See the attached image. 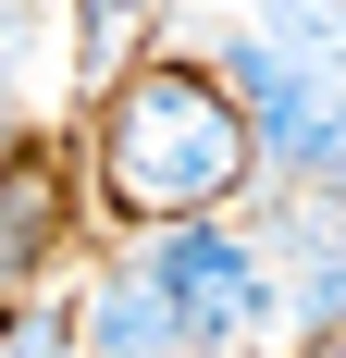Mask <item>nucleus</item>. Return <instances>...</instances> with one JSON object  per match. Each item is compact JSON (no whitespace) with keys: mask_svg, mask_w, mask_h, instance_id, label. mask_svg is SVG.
<instances>
[{"mask_svg":"<svg viewBox=\"0 0 346 358\" xmlns=\"http://www.w3.org/2000/svg\"><path fill=\"white\" fill-rule=\"evenodd\" d=\"M260 173V124L210 62H137L99 99V185L161 235V222H210Z\"/></svg>","mask_w":346,"mask_h":358,"instance_id":"obj_1","label":"nucleus"},{"mask_svg":"<svg viewBox=\"0 0 346 358\" xmlns=\"http://www.w3.org/2000/svg\"><path fill=\"white\" fill-rule=\"evenodd\" d=\"M137 272L198 322V346H260V334L284 322V272L260 235H235V222H161V235H137Z\"/></svg>","mask_w":346,"mask_h":358,"instance_id":"obj_2","label":"nucleus"},{"mask_svg":"<svg viewBox=\"0 0 346 358\" xmlns=\"http://www.w3.org/2000/svg\"><path fill=\"white\" fill-rule=\"evenodd\" d=\"M74 346H87V358H210V346H198V322H186V309L148 285L137 259H111L99 285H87V309H74Z\"/></svg>","mask_w":346,"mask_h":358,"instance_id":"obj_3","label":"nucleus"},{"mask_svg":"<svg viewBox=\"0 0 346 358\" xmlns=\"http://www.w3.org/2000/svg\"><path fill=\"white\" fill-rule=\"evenodd\" d=\"M284 322L310 334V346H321V334H346V222H321L310 248L284 259Z\"/></svg>","mask_w":346,"mask_h":358,"instance_id":"obj_4","label":"nucleus"},{"mask_svg":"<svg viewBox=\"0 0 346 358\" xmlns=\"http://www.w3.org/2000/svg\"><path fill=\"white\" fill-rule=\"evenodd\" d=\"M148 13H161V0H74V74H87V87H124Z\"/></svg>","mask_w":346,"mask_h":358,"instance_id":"obj_5","label":"nucleus"},{"mask_svg":"<svg viewBox=\"0 0 346 358\" xmlns=\"http://www.w3.org/2000/svg\"><path fill=\"white\" fill-rule=\"evenodd\" d=\"M260 37L297 50L310 74H346V0H260Z\"/></svg>","mask_w":346,"mask_h":358,"instance_id":"obj_6","label":"nucleus"},{"mask_svg":"<svg viewBox=\"0 0 346 358\" xmlns=\"http://www.w3.org/2000/svg\"><path fill=\"white\" fill-rule=\"evenodd\" d=\"M0 173H25V99H13V62H0Z\"/></svg>","mask_w":346,"mask_h":358,"instance_id":"obj_7","label":"nucleus"},{"mask_svg":"<svg viewBox=\"0 0 346 358\" xmlns=\"http://www.w3.org/2000/svg\"><path fill=\"white\" fill-rule=\"evenodd\" d=\"M13 50H25V0H0V62H13Z\"/></svg>","mask_w":346,"mask_h":358,"instance_id":"obj_8","label":"nucleus"},{"mask_svg":"<svg viewBox=\"0 0 346 358\" xmlns=\"http://www.w3.org/2000/svg\"><path fill=\"white\" fill-rule=\"evenodd\" d=\"M297 358H346V334H321V346H297Z\"/></svg>","mask_w":346,"mask_h":358,"instance_id":"obj_9","label":"nucleus"},{"mask_svg":"<svg viewBox=\"0 0 346 358\" xmlns=\"http://www.w3.org/2000/svg\"><path fill=\"white\" fill-rule=\"evenodd\" d=\"M0 296H13V285H0ZM0 322H13V309H0Z\"/></svg>","mask_w":346,"mask_h":358,"instance_id":"obj_10","label":"nucleus"}]
</instances>
